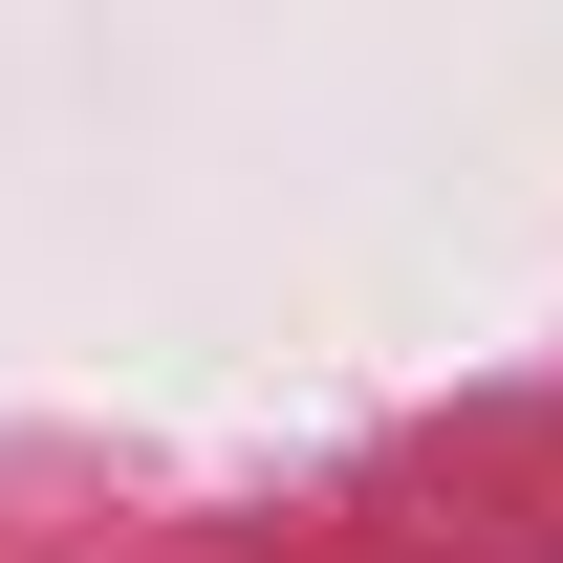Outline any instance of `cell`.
I'll return each instance as SVG.
<instances>
[]
</instances>
